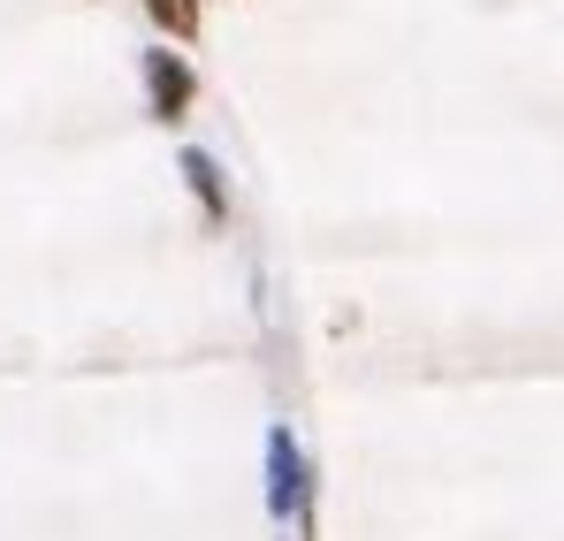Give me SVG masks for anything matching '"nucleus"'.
I'll use <instances>...</instances> for the list:
<instances>
[{"instance_id":"nucleus-1","label":"nucleus","mask_w":564,"mask_h":541,"mask_svg":"<svg viewBox=\"0 0 564 541\" xmlns=\"http://www.w3.org/2000/svg\"><path fill=\"white\" fill-rule=\"evenodd\" d=\"M145 69H153V91H161V115H176V107H184V91H191L184 62H176V54H153Z\"/></svg>"}]
</instances>
